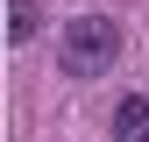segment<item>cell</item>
<instances>
[{
    "label": "cell",
    "mask_w": 149,
    "mask_h": 142,
    "mask_svg": "<svg viewBox=\"0 0 149 142\" xmlns=\"http://www.w3.org/2000/svg\"><path fill=\"white\" fill-rule=\"evenodd\" d=\"M114 142H149V100L142 93H128L114 106Z\"/></svg>",
    "instance_id": "7a4b0ae2"
},
{
    "label": "cell",
    "mask_w": 149,
    "mask_h": 142,
    "mask_svg": "<svg viewBox=\"0 0 149 142\" xmlns=\"http://www.w3.org/2000/svg\"><path fill=\"white\" fill-rule=\"evenodd\" d=\"M7 36H14V43L36 36V0H7Z\"/></svg>",
    "instance_id": "3957f363"
},
{
    "label": "cell",
    "mask_w": 149,
    "mask_h": 142,
    "mask_svg": "<svg viewBox=\"0 0 149 142\" xmlns=\"http://www.w3.org/2000/svg\"><path fill=\"white\" fill-rule=\"evenodd\" d=\"M57 57H64L71 78H100V71H114V57H121V29L107 22V14H71Z\"/></svg>",
    "instance_id": "6da1fadb"
}]
</instances>
